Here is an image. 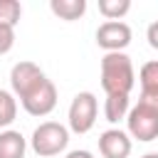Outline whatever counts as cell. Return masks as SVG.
<instances>
[{
	"label": "cell",
	"instance_id": "8fae6325",
	"mask_svg": "<svg viewBox=\"0 0 158 158\" xmlns=\"http://www.w3.org/2000/svg\"><path fill=\"white\" fill-rule=\"evenodd\" d=\"M128 96H123V94H111V96H106V101H104V116H106V121L109 123H118L121 118H126L128 116Z\"/></svg>",
	"mask_w": 158,
	"mask_h": 158
},
{
	"label": "cell",
	"instance_id": "7a4b0ae2",
	"mask_svg": "<svg viewBox=\"0 0 158 158\" xmlns=\"http://www.w3.org/2000/svg\"><path fill=\"white\" fill-rule=\"evenodd\" d=\"M69 143V128L62 126L59 121H44L32 131L30 146L40 158H49V156H59Z\"/></svg>",
	"mask_w": 158,
	"mask_h": 158
},
{
	"label": "cell",
	"instance_id": "4fadbf2b",
	"mask_svg": "<svg viewBox=\"0 0 158 158\" xmlns=\"http://www.w3.org/2000/svg\"><path fill=\"white\" fill-rule=\"evenodd\" d=\"M15 116H17V101L10 91L2 89V94H0V128H7L15 121Z\"/></svg>",
	"mask_w": 158,
	"mask_h": 158
},
{
	"label": "cell",
	"instance_id": "d6986e66",
	"mask_svg": "<svg viewBox=\"0 0 158 158\" xmlns=\"http://www.w3.org/2000/svg\"><path fill=\"white\" fill-rule=\"evenodd\" d=\"M141 158H158V153H146V156H141Z\"/></svg>",
	"mask_w": 158,
	"mask_h": 158
},
{
	"label": "cell",
	"instance_id": "5bb4252c",
	"mask_svg": "<svg viewBox=\"0 0 158 158\" xmlns=\"http://www.w3.org/2000/svg\"><path fill=\"white\" fill-rule=\"evenodd\" d=\"M22 17V5L17 0H0V25L15 27Z\"/></svg>",
	"mask_w": 158,
	"mask_h": 158
},
{
	"label": "cell",
	"instance_id": "6da1fadb",
	"mask_svg": "<svg viewBox=\"0 0 158 158\" xmlns=\"http://www.w3.org/2000/svg\"><path fill=\"white\" fill-rule=\"evenodd\" d=\"M136 84V72L131 64V57L123 52H106L101 59V89L106 96L123 94L128 96Z\"/></svg>",
	"mask_w": 158,
	"mask_h": 158
},
{
	"label": "cell",
	"instance_id": "ffe728a7",
	"mask_svg": "<svg viewBox=\"0 0 158 158\" xmlns=\"http://www.w3.org/2000/svg\"><path fill=\"white\" fill-rule=\"evenodd\" d=\"M0 94H2V89H0Z\"/></svg>",
	"mask_w": 158,
	"mask_h": 158
},
{
	"label": "cell",
	"instance_id": "ba28073f",
	"mask_svg": "<svg viewBox=\"0 0 158 158\" xmlns=\"http://www.w3.org/2000/svg\"><path fill=\"white\" fill-rule=\"evenodd\" d=\"M131 148V136L121 128H109L99 136V153L104 158H128Z\"/></svg>",
	"mask_w": 158,
	"mask_h": 158
},
{
	"label": "cell",
	"instance_id": "3957f363",
	"mask_svg": "<svg viewBox=\"0 0 158 158\" xmlns=\"http://www.w3.org/2000/svg\"><path fill=\"white\" fill-rule=\"evenodd\" d=\"M96 96L91 91H79L69 104V128L74 133H89L96 123Z\"/></svg>",
	"mask_w": 158,
	"mask_h": 158
},
{
	"label": "cell",
	"instance_id": "52a82bcc",
	"mask_svg": "<svg viewBox=\"0 0 158 158\" xmlns=\"http://www.w3.org/2000/svg\"><path fill=\"white\" fill-rule=\"evenodd\" d=\"M44 79V72L35 64V62H17L12 69H10V86H12V94L17 99H22L25 94H30L40 81Z\"/></svg>",
	"mask_w": 158,
	"mask_h": 158
},
{
	"label": "cell",
	"instance_id": "ac0fdd59",
	"mask_svg": "<svg viewBox=\"0 0 158 158\" xmlns=\"http://www.w3.org/2000/svg\"><path fill=\"white\" fill-rule=\"evenodd\" d=\"M64 158H94L91 151H84V148H77V151H69Z\"/></svg>",
	"mask_w": 158,
	"mask_h": 158
},
{
	"label": "cell",
	"instance_id": "30bf717a",
	"mask_svg": "<svg viewBox=\"0 0 158 158\" xmlns=\"http://www.w3.org/2000/svg\"><path fill=\"white\" fill-rule=\"evenodd\" d=\"M49 10L59 17V20H79L86 12V0H49Z\"/></svg>",
	"mask_w": 158,
	"mask_h": 158
},
{
	"label": "cell",
	"instance_id": "8992f818",
	"mask_svg": "<svg viewBox=\"0 0 158 158\" xmlns=\"http://www.w3.org/2000/svg\"><path fill=\"white\" fill-rule=\"evenodd\" d=\"M96 44L106 52H123L131 44V27L121 20H106L96 30Z\"/></svg>",
	"mask_w": 158,
	"mask_h": 158
},
{
	"label": "cell",
	"instance_id": "9a60e30c",
	"mask_svg": "<svg viewBox=\"0 0 158 158\" xmlns=\"http://www.w3.org/2000/svg\"><path fill=\"white\" fill-rule=\"evenodd\" d=\"M138 81H141V89L158 91V59H156V62H146V64L141 67Z\"/></svg>",
	"mask_w": 158,
	"mask_h": 158
},
{
	"label": "cell",
	"instance_id": "7c38bea8",
	"mask_svg": "<svg viewBox=\"0 0 158 158\" xmlns=\"http://www.w3.org/2000/svg\"><path fill=\"white\" fill-rule=\"evenodd\" d=\"M131 10V0H99V12L106 20H121Z\"/></svg>",
	"mask_w": 158,
	"mask_h": 158
},
{
	"label": "cell",
	"instance_id": "2e32d148",
	"mask_svg": "<svg viewBox=\"0 0 158 158\" xmlns=\"http://www.w3.org/2000/svg\"><path fill=\"white\" fill-rule=\"evenodd\" d=\"M15 44V27L0 25V54H7Z\"/></svg>",
	"mask_w": 158,
	"mask_h": 158
},
{
	"label": "cell",
	"instance_id": "9c48e42d",
	"mask_svg": "<svg viewBox=\"0 0 158 158\" xmlns=\"http://www.w3.org/2000/svg\"><path fill=\"white\" fill-rule=\"evenodd\" d=\"M27 141L20 131L5 128L0 131V158H25Z\"/></svg>",
	"mask_w": 158,
	"mask_h": 158
},
{
	"label": "cell",
	"instance_id": "5b68a950",
	"mask_svg": "<svg viewBox=\"0 0 158 158\" xmlns=\"http://www.w3.org/2000/svg\"><path fill=\"white\" fill-rule=\"evenodd\" d=\"M20 104L30 116H47L57 106V86L44 77L30 94H25L20 99Z\"/></svg>",
	"mask_w": 158,
	"mask_h": 158
},
{
	"label": "cell",
	"instance_id": "277c9868",
	"mask_svg": "<svg viewBox=\"0 0 158 158\" xmlns=\"http://www.w3.org/2000/svg\"><path fill=\"white\" fill-rule=\"evenodd\" d=\"M126 126H128L131 138H138L143 143L156 141L158 138V111H153L143 104H136L126 116Z\"/></svg>",
	"mask_w": 158,
	"mask_h": 158
},
{
	"label": "cell",
	"instance_id": "e0dca14e",
	"mask_svg": "<svg viewBox=\"0 0 158 158\" xmlns=\"http://www.w3.org/2000/svg\"><path fill=\"white\" fill-rule=\"evenodd\" d=\"M146 40H148V44H151L153 49H158V20L148 25V30H146Z\"/></svg>",
	"mask_w": 158,
	"mask_h": 158
}]
</instances>
